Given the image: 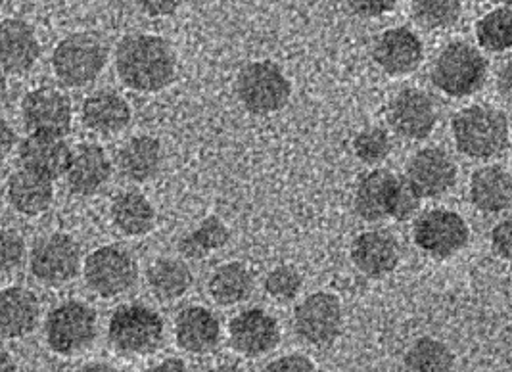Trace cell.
Wrapping results in <instances>:
<instances>
[{
	"mask_svg": "<svg viewBox=\"0 0 512 372\" xmlns=\"http://www.w3.org/2000/svg\"><path fill=\"white\" fill-rule=\"evenodd\" d=\"M119 81L137 93H160L177 79V52L158 35H129L116 50Z\"/></svg>",
	"mask_w": 512,
	"mask_h": 372,
	"instance_id": "1",
	"label": "cell"
},
{
	"mask_svg": "<svg viewBox=\"0 0 512 372\" xmlns=\"http://www.w3.org/2000/svg\"><path fill=\"white\" fill-rule=\"evenodd\" d=\"M457 150L472 160H489L509 148L507 114L489 104L463 108L451 123Z\"/></svg>",
	"mask_w": 512,
	"mask_h": 372,
	"instance_id": "2",
	"label": "cell"
},
{
	"mask_svg": "<svg viewBox=\"0 0 512 372\" xmlns=\"http://www.w3.org/2000/svg\"><path fill=\"white\" fill-rule=\"evenodd\" d=\"M165 325L160 313L144 303L119 305L108 323V342L119 355L144 357L163 344Z\"/></svg>",
	"mask_w": 512,
	"mask_h": 372,
	"instance_id": "3",
	"label": "cell"
},
{
	"mask_svg": "<svg viewBox=\"0 0 512 372\" xmlns=\"http://www.w3.org/2000/svg\"><path fill=\"white\" fill-rule=\"evenodd\" d=\"M432 83L451 98L478 93L488 77V62L478 48L457 41L443 48L432 64Z\"/></svg>",
	"mask_w": 512,
	"mask_h": 372,
	"instance_id": "4",
	"label": "cell"
},
{
	"mask_svg": "<svg viewBox=\"0 0 512 372\" xmlns=\"http://www.w3.org/2000/svg\"><path fill=\"white\" fill-rule=\"evenodd\" d=\"M236 96L250 114L271 116L288 104L292 85L275 62L259 60L238 71Z\"/></svg>",
	"mask_w": 512,
	"mask_h": 372,
	"instance_id": "5",
	"label": "cell"
},
{
	"mask_svg": "<svg viewBox=\"0 0 512 372\" xmlns=\"http://www.w3.org/2000/svg\"><path fill=\"white\" fill-rule=\"evenodd\" d=\"M108 62V48L91 33H73L52 52V70L66 87H87Z\"/></svg>",
	"mask_w": 512,
	"mask_h": 372,
	"instance_id": "6",
	"label": "cell"
},
{
	"mask_svg": "<svg viewBox=\"0 0 512 372\" xmlns=\"http://www.w3.org/2000/svg\"><path fill=\"white\" fill-rule=\"evenodd\" d=\"M98 319L96 311L85 302L60 303L48 313L45 338L48 348L62 357H73L93 346Z\"/></svg>",
	"mask_w": 512,
	"mask_h": 372,
	"instance_id": "7",
	"label": "cell"
},
{
	"mask_svg": "<svg viewBox=\"0 0 512 372\" xmlns=\"http://www.w3.org/2000/svg\"><path fill=\"white\" fill-rule=\"evenodd\" d=\"M83 277L96 296L112 300L137 284L139 265L127 250L119 246H102L85 259Z\"/></svg>",
	"mask_w": 512,
	"mask_h": 372,
	"instance_id": "8",
	"label": "cell"
},
{
	"mask_svg": "<svg viewBox=\"0 0 512 372\" xmlns=\"http://www.w3.org/2000/svg\"><path fill=\"white\" fill-rule=\"evenodd\" d=\"M31 275L47 286H60L77 277L81 248L70 234L54 233L37 240L29 256Z\"/></svg>",
	"mask_w": 512,
	"mask_h": 372,
	"instance_id": "9",
	"label": "cell"
},
{
	"mask_svg": "<svg viewBox=\"0 0 512 372\" xmlns=\"http://www.w3.org/2000/svg\"><path fill=\"white\" fill-rule=\"evenodd\" d=\"M342 325V303L330 292L307 296L294 311V330L307 346H330L340 336Z\"/></svg>",
	"mask_w": 512,
	"mask_h": 372,
	"instance_id": "10",
	"label": "cell"
},
{
	"mask_svg": "<svg viewBox=\"0 0 512 372\" xmlns=\"http://www.w3.org/2000/svg\"><path fill=\"white\" fill-rule=\"evenodd\" d=\"M413 238L424 254L445 259L465 250L470 229L457 211L440 208L420 215L413 229Z\"/></svg>",
	"mask_w": 512,
	"mask_h": 372,
	"instance_id": "11",
	"label": "cell"
},
{
	"mask_svg": "<svg viewBox=\"0 0 512 372\" xmlns=\"http://www.w3.org/2000/svg\"><path fill=\"white\" fill-rule=\"evenodd\" d=\"M22 117L29 133L66 137L73 121L70 98L52 87H39L25 94Z\"/></svg>",
	"mask_w": 512,
	"mask_h": 372,
	"instance_id": "12",
	"label": "cell"
},
{
	"mask_svg": "<svg viewBox=\"0 0 512 372\" xmlns=\"http://www.w3.org/2000/svg\"><path fill=\"white\" fill-rule=\"evenodd\" d=\"M438 121L434 100L420 89H403L388 106V123L397 137L424 140Z\"/></svg>",
	"mask_w": 512,
	"mask_h": 372,
	"instance_id": "13",
	"label": "cell"
},
{
	"mask_svg": "<svg viewBox=\"0 0 512 372\" xmlns=\"http://www.w3.org/2000/svg\"><path fill=\"white\" fill-rule=\"evenodd\" d=\"M457 163L442 148H422L407 163V183L420 198H440L457 183Z\"/></svg>",
	"mask_w": 512,
	"mask_h": 372,
	"instance_id": "14",
	"label": "cell"
},
{
	"mask_svg": "<svg viewBox=\"0 0 512 372\" xmlns=\"http://www.w3.org/2000/svg\"><path fill=\"white\" fill-rule=\"evenodd\" d=\"M231 346L244 357H261L280 344L279 321L263 309H246L229 325Z\"/></svg>",
	"mask_w": 512,
	"mask_h": 372,
	"instance_id": "15",
	"label": "cell"
},
{
	"mask_svg": "<svg viewBox=\"0 0 512 372\" xmlns=\"http://www.w3.org/2000/svg\"><path fill=\"white\" fill-rule=\"evenodd\" d=\"M373 56L376 66L386 75L403 77L419 68L424 47L413 29L394 27L376 39Z\"/></svg>",
	"mask_w": 512,
	"mask_h": 372,
	"instance_id": "16",
	"label": "cell"
},
{
	"mask_svg": "<svg viewBox=\"0 0 512 372\" xmlns=\"http://www.w3.org/2000/svg\"><path fill=\"white\" fill-rule=\"evenodd\" d=\"M18 156L24 169L39 173L50 181H56L68 171L71 148L64 137L29 133V137L20 142Z\"/></svg>",
	"mask_w": 512,
	"mask_h": 372,
	"instance_id": "17",
	"label": "cell"
},
{
	"mask_svg": "<svg viewBox=\"0 0 512 372\" xmlns=\"http://www.w3.org/2000/svg\"><path fill=\"white\" fill-rule=\"evenodd\" d=\"M41 47L33 27L24 20L0 22V68L12 75H24L37 64Z\"/></svg>",
	"mask_w": 512,
	"mask_h": 372,
	"instance_id": "18",
	"label": "cell"
},
{
	"mask_svg": "<svg viewBox=\"0 0 512 372\" xmlns=\"http://www.w3.org/2000/svg\"><path fill=\"white\" fill-rule=\"evenodd\" d=\"M112 177V162L98 144H79L71 152L66 181L77 196H93L100 192Z\"/></svg>",
	"mask_w": 512,
	"mask_h": 372,
	"instance_id": "19",
	"label": "cell"
},
{
	"mask_svg": "<svg viewBox=\"0 0 512 372\" xmlns=\"http://www.w3.org/2000/svg\"><path fill=\"white\" fill-rule=\"evenodd\" d=\"M351 261L369 279H384L396 271L399 246L392 234L369 231L359 234L351 244Z\"/></svg>",
	"mask_w": 512,
	"mask_h": 372,
	"instance_id": "20",
	"label": "cell"
},
{
	"mask_svg": "<svg viewBox=\"0 0 512 372\" xmlns=\"http://www.w3.org/2000/svg\"><path fill=\"white\" fill-rule=\"evenodd\" d=\"M175 340L187 353H210L221 344V323L210 309L190 305L175 319Z\"/></svg>",
	"mask_w": 512,
	"mask_h": 372,
	"instance_id": "21",
	"label": "cell"
},
{
	"mask_svg": "<svg viewBox=\"0 0 512 372\" xmlns=\"http://www.w3.org/2000/svg\"><path fill=\"white\" fill-rule=\"evenodd\" d=\"M41 307L37 296L24 286L0 290V338H24L39 323Z\"/></svg>",
	"mask_w": 512,
	"mask_h": 372,
	"instance_id": "22",
	"label": "cell"
},
{
	"mask_svg": "<svg viewBox=\"0 0 512 372\" xmlns=\"http://www.w3.org/2000/svg\"><path fill=\"white\" fill-rule=\"evenodd\" d=\"M131 106L121 94L98 91L85 98L81 106L83 125L98 135H116L131 123Z\"/></svg>",
	"mask_w": 512,
	"mask_h": 372,
	"instance_id": "23",
	"label": "cell"
},
{
	"mask_svg": "<svg viewBox=\"0 0 512 372\" xmlns=\"http://www.w3.org/2000/svg\"><path fill=\"white\" fill-rule=\"evenodd\" d=\"M470 202L476 210L484 213H501L511 208V173L501 165H486L470 177Z\"/></svg>",
	"mask_w": 512,
	"mask_h": 372,
	"instance_id": "24",
	"label": "cell"
},
{
	"mask_svg": "<svg viewBox=\"0 0 512 372\" xmlns=\"http://www.w3.org/2000/svg\"><path fill=\"white\" fill-rule=\"evenodd\" d=\"M162 144L150 135H139L127 140L117 152L119 173L133 183H148L160 173Z\"/></svg>",
	"mask_w": 512,
	"mask_h": 372,
	"instance_id": "25",
	"label": "cell"
},
{
	"mask_svg": "<svg viewBox=\"0 0 512 372\" xmlns=\"http://www.w3.org/2000/svg\"><path fill=\"white\" fill-rule=\"evenodd\" d=\"M6 194L10 206L18 213L25 217H37L50 208L54 200V186L47 177L22 169L8 179Z\"/></svg>",
	"mask_w": 512,
	"mask_h": 372,
	"instance_id": "26",
	"label": "cell"
},
{
	"mask_svg": "<svg viewBox=\"0 0 512 372\" xmlns=\"http://www.w3.org/2000/svg\"><path fill=\"white\" fill-rule=\"evenodd\" d=\"M110 217L117 231L129 238L146 236L156 227L154 206L144 194L135 190L117 194L110 206Z\"/></svg>",
	"mask_w": 512,
	"mask_h": 372,
	"instance_id": "27",
	"label": "cell"
},
{
	"mask_svg": "<svg viewBox=\"0 0 512 372\" xmlns=\"http://www.w3.org/2000/svg\"><path fill=\"white\" fill-rule=\"evenodd\" d=\"M397 175L388 169H374L367 173L355 190V213L367 221L376 223L388 217V202L392 188L396 185Z\"/></svg>",
	"mask_w": 512,
	"mask_h": 372,
	"instance_id": "28",
	"label": "cell"
},
{
	"mask_svg": "<svg viewBox=\"0 0 512 372\" xmlns=\"http://www.w3.org/2000/svg\"><path fill=\"white\" fill-rule=\"evenodd\" d=\"M146 282L156 300L175 302L187 294L194 277L183 259L160 257L148 267Z\"/></svg>",
	"mask_w": 512,
	"mask_h": 372,
	"instance_id": "29",
	"label": "cell"
},
{
	"mask_svg": "<svg viewBox=\"0 0 512 372\" xmlns=\"http://www.w3.org/2000/svg\"><path fill=\"white\" fill-rule=\"evenodd\" d=\"M211 300L221 307H233L250 300L254 292V277L242 263H225L211 273L208 280Z\"/></svg>",
	"mask_w": 512,
	"mask_h": 372,
	"instance_id": "30",
	"label": "cell"
},
{
	"mask_svg": "<svg viewBox=\"0 0 512 372\" xmlns=\"http://www.w3.org/2000/svg\"><path fill=\"white\" fill-rule=\"evenodd\" d=\"M229 240H231V231L225 225V221L211 215L208 219H204L194 231H190L179 240V252L187 259L200 261L215 254L217 250L225 248Z\"/></svg>",
	"mask_w": 512,
	"mask_h": 372,
	"instance_id": "31",
	"label": "cell"
},
{
	"mask_svg": "<svg viewBox=\"0 0 512 372\" xmlns=\"http://www.w3.org/2000/svg\"><path fill=\"white\" fill-rule=\"evenodd\" d=\"M403 363L409 371L443 372L453 369L455 357L443 342L424 336L407 349Z\"/></svg>",
	"mask_w": 512,
	"mask_h": 372,
	"instance_id": "32",
	"label": "cell"
},
{
	"mask_svg": "<svg viewBox=\"0 0 512 372\" xmlns=\"http://www.w3.org/2000/svg\"><path fill=\"white\" fill-rule=\"evenodd\" d=\"M476 39L489 52H505L512 47V14L509 6H499L476 24Z\"/></svg>",
	"mask_w": 512,
	"mask_h": 372,
	"instance_id": "33",
	"label": "cell"
},
{
	"mask_svg": "<svg viewBox=\"0 0 512 372\" xmlns=\"http://www.w3.org/2000/svg\"><path fill=\"white\" fill-rule=\"evenodd\" d=\"M413 18L426 29H445L457 24L463 0H411Z\"/></svg>",
	"mask_w": 512,
	"mask_h": 372,
	"instance_id": "34",
	"label": "cell"
},
{
	"mask_svg": "<svg viewBox=\"0 0 512 372\" xmlns=\"http://www.w3.org/2000/svg\"><path fill=\"white\" fill-rule=\"evenodd\" d=\"M353 152L367 165H380L392 154V139L388 131L380 127H369L353 139Z\"/></svg>",
	"mask_w": 512,
	"mask_h": 372,
	"instance_id": "35",
	"label": "cell"
},
{
	"mask_svg": "<svg viewBox=\"0 0 512 372\" xmlns=\"http://www.w3.org/2000/svg\"><path fill=\"white\" fill-rule=\"evenodd\" d=\"M265 292L277 300V302H292L302 292V275L290 267V265H279L265 277Z\"/></svg>",
	"mask_w": 512,
	"mask_h": 372,
	"instance_id": "36",
	"label": "cell"
},
{
	"mask_svg": "<svg viewBox=\"0 0 512 372\" xmlns=\"http://www.w3.org/2000/svg\"><path fill=\"white\" fill-rule=\"evenodd\" d=\"M420 202L422 198L413 190V186L409 185L405 179L397 177L396 185L390 194V202H388V217L396 221H407L420 210Z\"/></svg>",
	"mask_w": 512,
	"mask_h": 372,
	"instance_id": "37",
	"label": "cell"
},
{
	"mask_svg": "<svg viewBox=\"0 0 512 372\" xmlns=\"http://www.w3.org/2000/svg\"><path fill=\"white\" fill-rule=\"evenodd\" d=\"M25 261V240L16 231H0V275L14 273Z\"/></svg>",
	"mask_w": 512,
	"mask_h": 372,
	"instance_id": "38",
	"label": "cell"
},
{
	"mask_svg": "<svg viewBox=\"0 0 512 372\" xmlns=\"http://www.w3.org/2000/svg\"><path fill=\"white\" fill-rule=\"evenodd\" d=\"M397 0H348L353 14L361 18H380L396 8Z\"/></svg>",
	"mask_w": 512,
	"mask_h": 372,
	"instance_id": "39",
	"label": "cell"
},
{
	"mask_svg": "<svg viewBox=\"0 0 512 372\" xmlns=\"http://www.w3.org/2000/svg\"><path fill=\"white\" fill-rule=\"evenodd\" d=\"M512 223L511 219H503L501 223L495 225V229L491 231V248L497 256L505 261L511 259L512 252Z\"/></svg>",
	"mask_w": 512,
	"mask_h": 372,
	"instance_id": "40",
	"label": "cell"
},
{
	"mask_svg": "<svg viewBox=\"0 0 512 372\" xmlns=\"http://www.w3.org/2000/svg\"><path fill=\"white\" fill-rule=\"evenodd\" d=\"M315 363L305 357V355H298V353H292V355H284L279 357L275 361H271L267 365V371H282V372H303V371H315Z\"/></svg>",
	"mask_w": 512,
	"mask_h": 372,
	"instance_id": "41",
	"label": "cell"
},
{
	"mask_svg": "<svg viewBox=\"0 0 512 372\" xmlns=\"http://www.w3.org/2000/svg\"><path fill=\"white\" fill-rule=\"evenodd\" d=\"M135 4L150 18H165L175 14L183 0H135Z\"/></svg>",
	"mask_w": 512,
	"mask_h": 372,
	"instance_id": "42",
	"label": "cell"
},
{
	"mask_svg": "<svg viewBox=\"0 0 512 372\" xmlns=\"http://www.w3.org/2000/svg\"><path fill=\"white\" fill-rule=\"evenodd\" d=\"M18 137L16 131L12 129V125L4 119H0V160H4L16 146Z\"/></svg>",
	"mask_w": 512,
	"mask_h": 372,
	"instance_id": "43",
	"label": "cell"
},
{
	"mask_svg": "<svg viewBox=\"0 0 512 372\" xmlns=\"http://www.w3.org/2000/svg\"><path fill=\"white\" fill-rule=\"evenodd\" d=\"M152 371H187V363L179 357H169L163 359L160 365H156Z\"/></svg>",
	"mask_w": 512,
	"mask_h": 372,
	"instance_id": "44",
	"label": "cell"
},
{
	"mask_svg": "<svg viewBox=\"0 0 512 372\" xmlns=\"http://www.w3.org/2000/svg\"><path fill=\"white\" fill-rule=\"evenodd\" d=\"M16 369H18L16 361L6 351H0V371H16Z\"/></svg>",
	"mask_w": 512,
	"mask_h": 372,
	"instance_id": "45",
	"label": "cell"
},
{
	"mask_svg": "<svg viewBox=\"0 0 512 372\" xmlns=\"http://www.w3.org/2000/svg\"><path fill=\"white\" fill-rule=\"evenodd\" d=\"M83 371H112L110 365H102V363H91V365H85Z\"/></svg>",
	"mask_w": 512,
	"mask_h": 372,
	"instance_id": "46",
	"label": "cell"
},
{
	"mask_svg": "<svg viewBox=\"0 0 512 372\" xmlns=\"http://www.w3.org/2000/svg\"><path fill=\"white\" fill-rule=\"evenodd\" d=\"M4 96H6V79H4V75L0 73V102L4 100Z\"/></svg>",
	"mask_w": 512,
	"mask_h": 372,
	"instance_id": "47",
	"label": "cell"
},
{
	"mask_svg": "<svg viewBox=\"0 0 512 372\" xmlns=\"http://www.w3.org/2000/svg\"><path fill=\"white\" fill-rule=\"evenodd\" d=\"M476 2H482V4H489V2H497V0H476Z\"/></svg>",
	"mask_w": 512,
	"mask_h": 372,
	"instance_id": "48",
	"label": "cell"
}]
</instances>
